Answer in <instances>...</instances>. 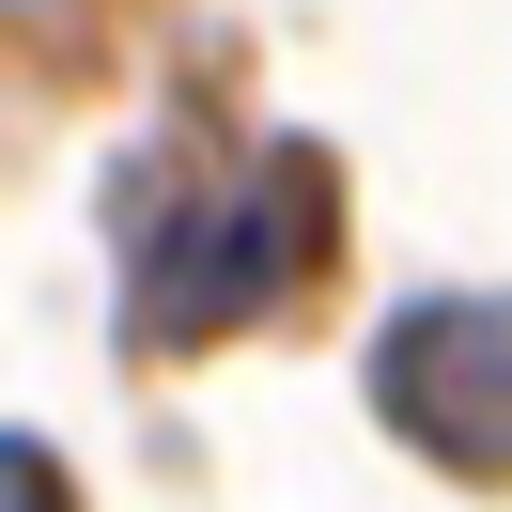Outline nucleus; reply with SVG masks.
Wrapping results in <instances>:
<instances>
[{"mask_svg": "<svg viewBox=\"0 0 512 512\" xmlns=\"http://www.w3.org/2000/svg\"><path fill=\"white\" fill-rule=\"evenodd\" d=\"M373 404L404 419L435 466L512 481V295H419L373 342Z\"/></svg>", "mask_w": 512, "mask_h": 512, "instance_id": "f257e3e1", "label": "nucleus"}, {"mask_svg": "<svg viewBox=\"0 0 512 512\" xmlns=\"http://www.w3.org/2000/svg\"><path fill=\"white\" fill-rule=\"evenodd\" d=\"M311 249H326V171H311V156H249V171H233V202H202V218L140 264V311H156V326L264 311Z\"/></svg>", "mask_w": 512, "mask_h": 512, "instance_id": "f03ea898", "label": "nucleus"}, {"mask_svg": "<svg viewBox=\"0 0 512 512\" xmlns=\"http://www.w3.org/2000/svg\"><path fill=\"white\" fill-rule=\"evenodd\" d=\"M0 512H78V481H63V466H47V450H32V435H0Z\"/></svg>", "mask_w": 512, "mask_h": 512, "instance_id": "7ed1b4c3", "label": "nucleus"}]
</instances>
